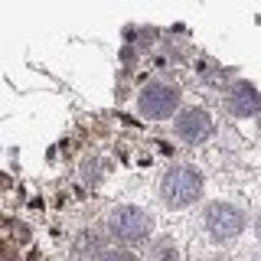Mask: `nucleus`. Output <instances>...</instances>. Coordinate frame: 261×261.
Wrapping results in <instances>:
<instances>
[{
  "mask_svg": "<svg viewBox=\"0 0 261 261\" xmlns=\"http://www.w3.org/2000/svg\"><path fill=\"white\" fill-rule=\"evenodd\" d=\"M255 232H258V242H261V216H258V222H255Z\"/></svg>",
  "mask_w": 261,
  "mask_h": 261,
  "instance_id": "obj_9",
  "label": "nucleus"
},
{
  "mask_svg": "<svg viewBox=\"0 0 261 261\" xmlns=\"http://www.w3.org/2000/svg\"><path fill=\"white\" fill-rule=\"evenodd\" d=\"M108 232L118 242H144L150 235V216L137 206H121L108 216Z\"/></svg>",
  "mask_w": 261,
  "mask_h": 261,
  "instance_id": "obj_4",
  "label": "nucleus"
},
{
  "mask_svg": "<svg viewBox=\"0 0 261 261\" xmlns=\"http://www.w3.org/2000/svg\"><path fill=\"white\" fill-rule=\"evenodd\" d=\"M153 258H167V261H176V255H173V248H170V245H163V248H153Z\"/></svg>",
  "mask_w": 261,
  "mask_h": 261,
  "instance_id": "obj_8",
  "label": "nucleus"
},
{
  "mask_svg": "<svg viewBox=\"0 0 261 261\" xmlns=\"http://www.w3.org/2000/svg\"><path fill=\"white\" fill-rule=\"evenodd\" d=\"M225 108L235 114V118H251V114L261 111V95L251 82H235L232 92L225 98Z\"/></svg>",
  "mask_w": 261,
  "mask_h": 261,
  "instance_id": "obj_6",
  "label": "nucleus"
},
{
  "mask_svg": "<svg viewBox=\"0 0 261 261\" xmlns=\"http://www.w3.org/2000/svg\"><path fill=\"white\" fill-rule=\"evenodd\" d=\"M179 108V88L170 85V82H147L137 95V114L147 121H163V118H173Z\"/></svg>",
  "mask_w": 261,
  "mask_h": 261,
  "instance_id": "obj_2",
  "label": "nucleus"
},
{
  "mask_svg": "<svg viewBox=\"0 0 261 261\" xmlns=\"http://www.w3.org/2000/svg\"><path fill=\"white\" fill-rule=\"evenodd\" d=\"M212 130H216V121L202 108H186L183 114H176V134L183 144H202L212 137Z\"/></svg>",
  "mask_w": 261,
  "mask_h": 261,
  "instance_id": "obj_5",
  "label": "nucleus"
},
{
  "mask_svg": "<svg viewBox=\"0 0 261 261\" xmlns=\"http://www.w3.org/2000/svg\"><path fill=\"white\" fill-rule=\"evenodd\" d=\"M160 193H163V202L167 206H190L202 196V173L196 167H170L167 173H163V183H160Z\"/></svg>",
  "mask_w": 261,
  "mask_h": 261,
  "instance_id": "obj_1",
  "label": "nucleus"
},
{
  "mask_svg": "<svg viewBox=\"0 0 261 261\" xmlns=\"http://www.w3.org/2000/svg\"><path fill=\"white\" fill-rule=\"evenodd\" d=\"M98 261H137V258L130 255V251H105Z\"/></svg>",
  "mask_w": 261,
  "mask_h": 261,
  "instance_id": "obj_7",
  "label": "nucleus"
},
{
  "mask_svg": "<svg viewBox=\"0 0 261 261\" xmlns=\"http://www.w3.org/2000/svg\"><path fill=\"white\" fill-rule=\"evenodd\" d=\"M206 232L209 239L216 242H228V239H239L242 228H245V212L239 206H232V202H212L206 209Z\"/></svg>",
  "mask_w": 261,
  "mask_h": 261,
  "instance_id": "obj_3",
  "label": "nucleus"
}]
</instances>
